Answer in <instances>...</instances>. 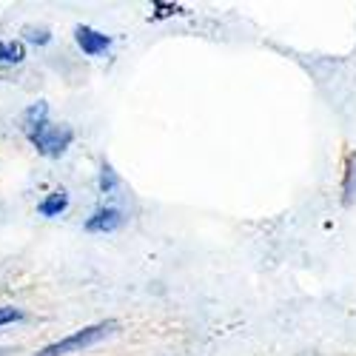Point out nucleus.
<instances>
[{
	"mask_svg": "<svg viewBox=\"0 0 356 356\" xmlns=\"http://www.w3.org/2000/svg\"><path fill=\"white\" fill-rule=\"evenodd\" d=\"M46 120H49V103H46V100H38V103H32V106L23 111V117H20V129H23V134H29V131L40 129Z\"/></svg>",
	"mask_w": 356,
	"mask_h": 356,
	"instance_id": "obj_6",
	"label": "nucleus"
},
{
	"mask_svg": "<svg viewBox=\"0 0 356 356\" xmlns=\"http://www.w3.org/2000/svg\"><path fill=\"white\" fill-rule=\"evenodd\" d=\"M117 328H120V322L117 319H103V322H95V325H86V328H80V331H74V334H69L63 339L49 342L35 356H72V353H80L86 348L100 345L111 334H117Z\"/></svg>",
	"mask_w": 356,
	"mask_h": 356,
	"instance_id": "obj_1",
	"label": "nucleus"
},
{
	"mask_svg": "<svg viewBox=\"0 0 356 356\" xmlns=\"http://www.w3.org/2000/svg\"><path fill=\"white\" fill-rule=\"evenodd\" d=\"M356 200V154H350L348 160V171H345V202Z\"/></svg>",
	"mask_w": 356,
	"mask_h": 356,
	"instance_id": "obj_10",
	"label": "nucleus"
},
{
	"mask_svg": "<svg viewBox=\"0 0 356 356\" xmlns=\"http://www.w3.org/2000/svg\"><path fill=\"white\" fill-rule=\"evenodd\" d=\"M26 60L23 40H0V66H20Z\"/></svg>",
	"mask_w": 356,
	"mask_h": 356,
	"instance_id": "obj_7",
	"label": "nucleus"
},
{
	"mask_svg": "<svg viewBox=\"0 0 356 356\" xmlns=\"http://www.w3.org/2000/svg\"><path fill=\"white\" fill-rule=\"evenodd\" d=\"M26 140L32 143V148H35L40 157L60 160L69 152V148H72V143H74V129L69 123H51V120H46L40 129L29 131Z\"/></svg>",
	"mask_w": 356,
	"mask_h": 356,
	"instance_id": "obj_2",
	"label": "nucleus"
},
{
	"mask_svg": "<svg viewBox=\"0 0 356 356\" xmlns=\"http://www.w3.org/2000/svg\"><path fill=\"white\" fill-rule=\"evenodd\" d=\"M74 43L86 57H97V54H106L111 49V38L97 32V29H92V26H77L74 29Z\"/></svg>",
	"mask_w": 356,
	"mask_h": 356,
	"instance_id": "obj_4",
	"label": "nucleus"
},
{
	"mask_svg": "<svg viewBox=\"0 0 356 356\" xmlns=\"http://www.w3.org/2000/svg\"><path fill=\"white\" fill-rule=\"evenodd\" d=\"M123 225H126V214L117 209V205H100V209H95L92 217L83 222V228L88 234H111Z\"/></svg>",
	"mask_w": 356,
	"mask_h": 356,
	"instance_id": "obj_3",
	"label": "nucleus"
},
{
	"mask_svg": "<svg viewBox=\"0 0 356 356\" xmlns=\"http://www.w3.org/2000/svg\"><path fill=\"white\" fill-rule=\"evenodd\" d=\"M9 353H12L9 348H0V356H9Z\"/></svg>",
	"mask_w": 356,
	"mask_h": 356,
	"instance_id": "obj_12",
	"label": "nucleus"
},
{
	"mask_svg": "<svg viewBox=\"0 0 356 356\" xmlns=\"http://www.w3.org/2000/svg\"><path fill=\"white\" fill-rule=\"evenodd\" d=\"M23 43L49 46L51 43V32H49L46 26H23Z\"/></svg>",
	"mask_w": 356,
	"mask_h": 356,
	"instance_id": "obj_9",
	"label": "nucleus"
},
{
	"mask_svg": "<svg viewBox=\"0 0 356 356\" xmlns=\"http://www.w3.org/2000/svg\"><path fill=\"white\" fill-rule=\"evenodd\" d=\"M26 314L23 308H15V305H0V328H6V325H15V322H23Z\"/></svg>",
	"mask_w": 356,
	"mask_h": 356,
	"instance_id": "obj_11",
	"label": "nucleus"
},
{
	"mask_svg": "<svg viewBox=\"0 0 356 356\" xmlns=\"http://www.w3.org/2000/svg\"><path fill=\"white\" fill-rule=\"evenodd\" d=\"M66 209H69V191L66 188H54L38 202V214L46 217V220H54V217L66 214Z\"/></svg>",
	"mask_w": 356,
	"mask_h": 356,
	"instance_id": "obj_5",
	"label": "nucleus"
},
{
	"mask_svg": "<svg viewBox=\"0 0 356 356\" xmlns=\"http://www.w3.org/2000/svg\"><path fill=\"white\" fill-rule=\"evenodd\" d=\"M97 188H100V194L103 197H108V194H114L117 188H120V174L114 171V165L111 163H100V174H97Z\"/></svg>",
	"mask_w": 356,
	"mask_h": 356,
	"instance_id": "obj_8",
	"label": "nucleus"
}]
</instances>
